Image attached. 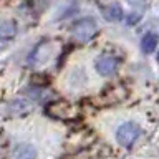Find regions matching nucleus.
Returning a JSON list of instances; mask_svg holds the SVG:
<instances>
[{"mask_svg": "<svg viewBox=\"0 0 159 159\" xmlns=\"http://www.w3.org/2000/svg\"><path fill=\"white\" fill-rule=\"evenodd\" d=\"M156 60H157V63H159V52H157V57H156Z\"/></svg>", "mask_w": 159, "mask_h": 159, "instance_id": "nucleus-8", "label": "nucleus"}, {"mask_svg": "<svg viewBox=\"0 0 159 159\" xmlns=\"http://www.w3.org/2000/svg\"><path fill=\"white\" fill-rule=\"evenodd\" d=\"M139 134H141V129L136 123H124L121 126L118 128L116 131V141L119 143V146L123 148H131L134 143H136V139L139 138Z\"/></svg>", "mask_w": 159, "mask_h": 159, "instance_id": "nucleus-2", "label": "nucleus"}, {"mask_svg": "<svg viewBox=\"0 0 159 159\" xmlns=\"http://www.w3.org/2000/svg\"><path fill=\"white\" fill-rule=\"evenodd\" d=\"M104 18L108 22H118V20L123 18V8L119 7L118 3H113L109 7L104 8Z\"/></svg>", "mask_w": 159, "mask_h": 159, "instance_id": "nucleus-7", "label": "nucleus"}, {"mask_svg": "<svg viewBox=\"0 0 159 159\" xmlns=\"http://www.w3.org/2000/svg\"><path fill=\"white\" fill-rule=\"evenodd\" d=\"M94 68H96V71L101 76H111L118 70V60L114 57H109V55H104V57H99L96 60Z\"/></svg>", "mask_w": 159, "mask_h": 159, "instance_id": "nucleus-3", "label": "nucleus"}, {"mask_svg": "<svg viewBox=\"0 0 159 159\" xmlns=\"http://www.w3.org/2000/svg\"><path fill=\"white\" fill-rule=\"evenodd\" d=\"M98 32V23L94 18H89V17H84V18H80L76 20L73 25H71V33L75 38L81 40V42H89L94 33Z\"/></svg>", "mask_w": 159, "mask_h": 159, "instance_id": "nucleus-1", "label": "nucleus"}, {"mask_svg": "<svg viewBox=\"0 0 159 159\" xmlns=\"http://www.w3.org/2000/svg\"><path fill=\"white\" fill-rule=\"evenodd\" d=\"M13 159H37V149L32 144H18L13 151Z\"/></svg>", "mask_w": 159, "mask_h": 159, "instance_id": "nucleus-5", "label": "nucleus"}, {"mask_svg": "<svg viewBox=\"0 0 159 159\" xmlns=\"http://www.w3.org/2000/svg\"><path fill=\"white\" fill-rule=\"evenodd\" d=\"M17 35V23L13 20H2L0 22V40L10 42Z\"/></svg>", "mask_w": 159, "mask_h": 159, "instance_id": "nucleus-4", "label": "nucleus"}, {"mask_svg": "<svg viewBox=\"0 0 159 159\" xmlns=\"http://www.w3.org/2000/svg\"><path fill=\"white\" fill-rule=\"evenodd\" d=\"M157 40H159V37L156 33H152V32L144 35L143 42H141V47L144 50V53H152L154 50H156V47H157Z\"/></svg>", "mask_w": 159, "mask_h": 159, "instance_id": "nucleus-6", "label": "nucleus"}]
</instances>
